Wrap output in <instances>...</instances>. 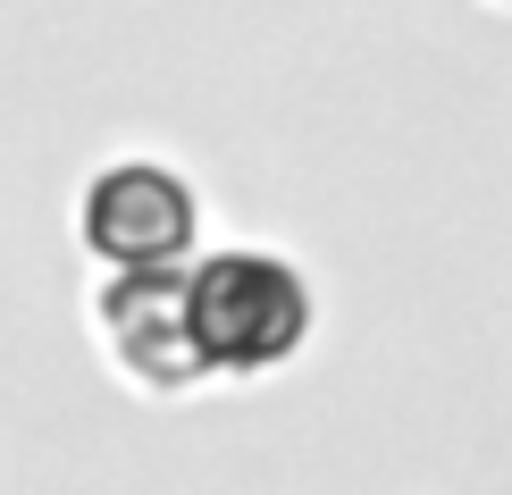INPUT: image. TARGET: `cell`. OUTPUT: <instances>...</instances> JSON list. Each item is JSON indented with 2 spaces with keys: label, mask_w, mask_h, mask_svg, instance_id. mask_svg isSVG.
I'll list each match as a JSON object with an SVG mask.
<instances>
[{
  "label": "cell",
  "mask_w": 512,
  "mask_h": 495,
  "mask_svg": "<svg viewBox=\"0 0 512 495\" xmlns=\"http://www.w3.org/2000/svg\"><path fill=\"white\" fill-rule=\"evenodd\" d=\"M185 303H194V336L210 378H261L277 361L303 353L311 336V286L286 252L236 244V252H210V261L185 277Z\"/></svg>",
  "instance_id": "obj_1"
},
{
  "label": "cell",
  "mask_w": 512,
  "mask_h": 495,
  "mask_svg": "<svg viewBox=\"0 0 512 495\" xmlns=\"http://www.w3.org/2000/svg\"><path fill=\"white\" fill-rule=\"evenodd\" d=\"M93 319H101V336H110V361L135 386H152V395H194L210 378L202 336H194V303H185L177 269H118L110 286H101Z\"/></svg>",
  "instance_id": "obj_2"
},
{
  "label": "cell",
  "mask_w": 512,
  "mask_h": 495,
  "mask_svg": "<svg viewBox=\"0 0 512 495\" xmlns=\"http://www.w3.org/2000/svg\"><path fill=\"white\" fill-rule=\"evenodd\" d=\"M84 244L110 269H177L194 252V185L160 160H110L84 185Z\"/></svg>",
  "instance_id": "obj_3"
}]
</instances>
